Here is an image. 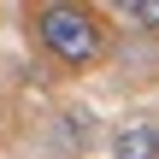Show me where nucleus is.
Instances as JSON below:
<instances>
[{
	"instance_id": "obj_1",
	"label": "nucleus",
	"mask_w": 159,
	"mask_h": 159,
	"mask_svg": "<svg viewBox=\"0 0 159 159\" xmlns=\"http://www.w3.org/2000/svg\"><path fill=\"white\" fill-rule=\"evenodd\" d=\"M35 41H41L59 65H94L100 47H106V30H100L94 12L59 0V6H41V12H35Z\"/></svg>"
},
{
	"instance_id": "obj_2",
	"label": "nucleus",
	"mask_w": 159,
	"mask_h": 159,
	"mask_svg": "<svg viewBox=\"0 0 159 159\" xmlns=\"http://www.w3.org/2000/svg\"><path fill=\"white\" fill-rule=\"evenodd\" d=\"M112 159H159V124L153 118L112 124Z\"/></svg>"
},
{
	"instance_id": "obj_3",
	"label": "nucleus",
	"mask_w": 159,
	"mask_h": 159,
	"mask_svg": "<svg viewBox=\"0 0 159 159\" xmlns=\"http://www.w3.org/2000/svg\"><path fill=\"white\" fill-rule=\"evenodd\" d=\"M53 124H65V130H53V142H59L65 153H83V148H89V136H94V130H89V124H94L89 112H65V118H53Z\"/></svg>"
},
{
	"instance_id": "obj_4",
	"label": "nucleus",
	"mask_w": 159,
	"mask_h": 159,
	"mask_svg": "<svg viewBox=\"0 0 159 159\" xmlns=\"http://www.w3.org/2000/svg\"><path fill=\"white\" fill-rule=\"evenodd\" d=\"M124 12H130L142 30H159V0H136V6H124Z\"/></svg>"
}]
</instances>
